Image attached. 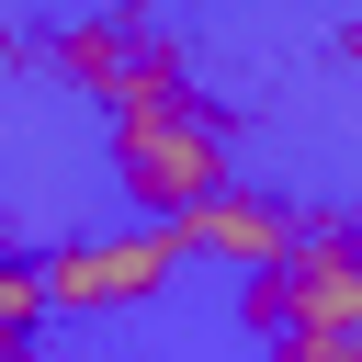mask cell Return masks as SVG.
Returning <instances> with one entry per match:
<instances>
[{
	"instance_id": "5b68a950",
	"label": "cell",
	"mask_w": 362,
	"mask_h": 362,
	"mask_svg": "<svg viewBox=\"0 0 362 362\" xmlns=\"http://www.w3.org/2000/svg\"><path fill=\"white\" fill-rule=\"evenodd\" d=\"M272 362H351V339H272Z\"/></svg>"
},
{
	"instance_id": "277c9868",
	"label": "cell",
	"mask_w": 362,
	"mask_h": 362,
	"mask_svg": "<svg viewBox=\"0 0 362 362\" xmlns=\"http://www.w3.org/2000/svg\"><path fill=\"white\" fill-rule=\"evenodd\" d=\"M170 238H181V260H238V272H272L305 226H294L283 204H260V192H238V181H226V192H204L192 215H170Z\"/></svg>"
},
{
	"instance_id": "3957f363",
	"label": "cell",
	"mask_w": 362,
	"mask_h": 362,
	"mask_svg": "<svg viewBox=\"0 0 362 362\" xmlns=\"http://www.w3.org/2000/svg\"><path fill=\"white\" fill-rule=\"evenodd\" d=\"M170 272H181V238H170V226H136V238H79V249L34 260V305L102 317V305H147Z\"/></svg>"
},
{
	"instance_id": "7a4b0ae2",
	"label": "cell",
	"mask_w": 362,
	"mask_h": 362,
	"mask_svg": "<svg viewBox=\"0 0 362 362\" xmlns=\"http://www.w3.org/2000/svg\"><path fill=\"white\" fill-rule=\"evenodd\" d=\"M249 317L272 339H351L362 328V249L339 226H305L272 272H249Z\"/></svg>"
},
{
	"instance_id": "6da1fadb",
	"label": "cell",
	"mask_w": 362,
	"mask_h": 362,
	"mask_svg": "<svg viewBox=\"0 0 362 362\" xmlns=\"http://www.w3.org/2000/svg\"><path fill=\"white\" fill-rule=\"evenodd\" d=\"M113 181L147 204V226L192 215L204 192H226V136L192 90H158V102H124L113 113Z\"/></svg>"
}]
</instances>
